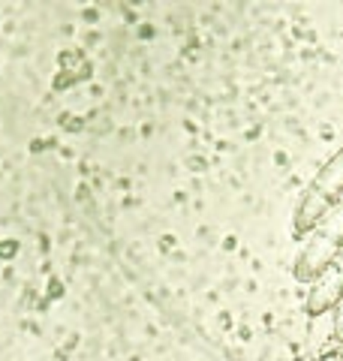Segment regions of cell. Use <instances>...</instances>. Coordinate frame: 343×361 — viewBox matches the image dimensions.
Segmentation results:
<instances>
[{
  "label": "cell",
  "instance_id": "3957f363",
  "mask_svg": "<svg viewBox=\"0 0 343 361\" xmlns=\"http://www.w3.org/2000/svg\"><path fill=\"white\" fill-rule=\"evenodd\" d=\"M343 304V268L331 265L319 280L311 283V295H307V313L323 316L331 307Z\"/></svg>",
  "mask_w": 343,
  "mask_h": 361
},
{
  "label": "cell",
  "instance_id": "7a4b0ae2",
  "mask_svg": "<svg viewBox=\"0 0 343 361\" xmlns=\"http://www.w3.org/2000/svg\"><path fill=\"white\" fill-rule=\"evenodd\" d=\"M323 226H316L311 241L304 244V250L295 259V277L301 283H313L325 274V271L337 262V256L343 253V199L331 208Z\"/></svg>",
  "mask_w": 343,
  "mask_h": 361
},
{
  "label": "cell",
  "instance_id": "277c9868",
  "mask_svg": "<svg viewBox=\"0 0 343 361\" xmlns=\"http://www.w3.org/2000/svg\"><path fill=\"white\" fill-rule=\"evenodd\" d=\"M337 337H340V349H343V304L337 307ZM340 358H343V353H340Z\"/></svg>",
  "mask_w": 343,
  "mask_h": 361
},
{
  "label": "cell",
  "instance_id": "6da1fadb",
  "mask_svg": "<svg viewBox=\"0 0 343 361\" xmlns=\"http://www.w3.org/2000/svg\"><path fill=\"white\" fill-rule=\"evenodd\" d=\"M343 199V148L319 169L316 178L307 184L299 205H295V232H313L323 217Z\"/></svg>",
  "mask_w": 343,
  "mask_h": 361
},
{
  "label": "cell",
  "instance_id": "5b68a950",
  "mask_svg": "<svg viewBox=\"0 0 343 361\" xmlns=\"http://www.w3.org/2000/svg\"><path fill=\"white\" fill-rule=\"evenodd\" d=\"M323 361H343V358H340V353H335V355H325Z\"/></svg>",
  "mask_w": 343,
  "mask_h": 361
}]
</instances>
